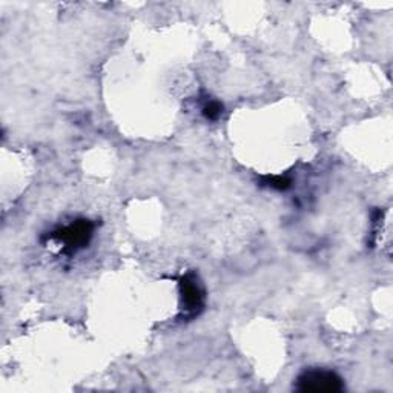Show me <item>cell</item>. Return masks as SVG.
Wrapping results in <instances>:
<instances>
[{
  "label": "cell",
  "mask_w": 393,
  "mask_h": 393,
  "mask_svg": "<svg viewBox=\"0 0 393 393\" xmlns=\"http://www.w3.org/2000/svg\"><path fill=\"white\" fill-rule=\"evenodd\" d=\"M295 389L298 392H312V393H337L344 389V382L339 375L330 370L313 369L306 370L296 380Z\"/></svg>",
  "instance_id": "6da1fadb"
},
{
  "label": "cell",
  "mask_w": 393,
  "mask_h": 393,
  "mask_svg": "<svg viewBox=\"0 0 393 393\" xmlns=\"http://www.w3.org/2000/svg\"><path fill=\"white\" fill-rule=\"evenodd\" d=\"M94 232V224L90 220H77L66 228L59 229L49 235V238L57 240L65 244V249L68 252H77L78 249H83L90 243Z\"/></svg>",
  "instance_id": "7a4b0ae2"
},
{
  "label": "cell",
  "mask_w": 393,
  "mask_h": 393,
  "mask_svg": "<svg viewBox=\"0 0 393 393\" xmlns=\"http://www.w3.org/2000/svg\"><path fill=\"white\" fill-rule=\"evenodd\" d=\"M180 289H181L183 303H185V306H186V310H189L192 313H197L198 309H202L203 291L194 278L183 277L180 282Z\"/></svg>",
  "instance_id": "3957f363"
},
{
  "label": "cell",
  "mask_w": 393,
  "mask_h": 393,
  "mask_svg": "<svg viewBox=\"0 0 393 393\" xmlns=\"http://www.w3.org/2000/svg\"><path fill=\"white\" fill-rule=\"evenodd\" d=\"M291 185H292V181L287 177H282V176H272V177L263 179V186H267L275 191H286L291 188Z\"/></svg>",
  "instance_id": "277c9868"
},
{
  "label": "cell",
  "mask_w": 393,
  "mask_h": 393,
  "mask_svg": "<svg viewBox=\"0 0 393 393\" xmlns=\"http://www.w3.org/2000/svg\"><path fill=\"white\" fill-rule=\"evenodd\" d=\"M222 112H223V104L220 102H209L205 104V108H203V114L207 120H217L218 117L222 116Z\"/></svg>",
  "instance_id": "5b68a950"
}]
</instances>
